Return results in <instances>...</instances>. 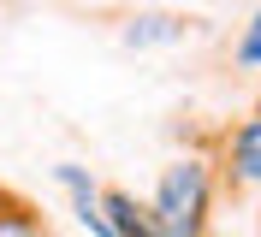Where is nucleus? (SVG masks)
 <instances>
[{
    "instance_id": "f257e3e1",
    "label": "nucleus",
    "mask_w": 261,
    "mask_h": 237,
    "mask_svg": "<svg viewBox=\"0 0 261 237\" xmlns=\"http://www.w3.org/2000/svg\"><path fill=\"white\" fill-rule=\"evenodd\" d=\"M202 214H208V172L196 160L166 166L161 190H154V220L166 237H202Z\"/></svg>"
},
{
    "instance_id": "f03ea898",
    "label": "nucleus",
    "mask_w": 261,
    "mask_h": 237,
    "mask_svg": "<svg viewBox=\"0 0 261 237\" xmlns=\"http://www.w3.org/2000/svg\"><path fill=\"white\" fill-rule=\"evenodd\" d=\"M101 214H107L113 237H166L161 220H154V207H137L125 190H107V196H101Z\"/></svg>"
},
{
    "instance_id": "7ed1b4c3",
    "label": "nucleus",
    "mask_w": 261,
    "mask_h": 237,
    "mask_svg": "<svg viewBox=\"0 0 261 237\" xmlns=\"http://www.w3.org/2000/svg\"><path fill=\"white\" fill-rule=\"evenodd\" d=\"M190 36V18L178 12H143L125 24V47H161V42H184Z\"/></svg>"
},
{
    "instance_id": "20e7f679",
    "label": "nucleus",
    "mask_w": 261,
    "mask_h": 237,
    "mask_svg": "<svg viewBox=\"0 0 261 237\" xmlns=\"http://www.w3.org/2000/svg\"><path fill=\"white\" fill-rule=\"evenodd\" d=\"M231 166H238V178L261 184V119H249V125L231 137Z\"/></svg>"
},
{
    "instance_id": "39448f33",
    "label": "nucleus",
    "mask_w": 261,
    "mask_h": 237,
    "mask_svg": "<svg viewBox=\"0 0 261 237\" xmlns=\"http://www.w3.org/2000/svg\"><path fill=\"white\" fill-rule=\"evenodd\" d=\"M238 60H244V65H261V12H255V24L244 30V42H238Z\"/></svg>"
},
{
    "instance_id": "423d86ee",
    "label": "nucleus",
    "mask_w": 261,
    "mask_h": 237,
    "mask_svg": "<svg viewBox=\"0 0 261 237\" xmlns=\"http://www.w3.org/2000/svg\"><path fill=\"white\" fill-rule=\"evenodd\" d=\"M0 237H42L30 214H0Z\"/></svg>"
}]
</instances>
